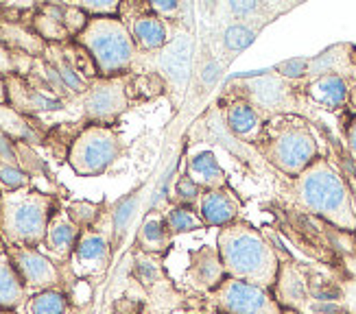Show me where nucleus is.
I'll return each instance as SVG.
<instances>
[{"label": "nucleus", "mask_w": 356, "mask_h": 314, "mask_svg": "<svg viewBox=\"0 0 356 314\" xmlns=\"http://www.w3.org/2000/svg\"><path fill=\"white\" fill-rule=\"evenodd\" d=\"M291 206L302 214L356 233V199L348 179L328 157H319L300 177L291 179Z\"/></svg>", "instance_id": "obj_1"}, {"label": "nucleus", "mask_w": 356, "mask_h": 314, "mask_svg": "<svg viewBox=\"0 0 356 314\" xmlns=\"http://www.w3.org/2000/svg\"><path fill=\"white\" fill-rule=\"evenodd\" d=\"M216 251L227 277L273 290L280 273V254L260 229L247 221H234L219 229Z\"/></svg>", "instance_id": "obj_2"}, {"label": "nucleus", "mask_w": 356, "mask_h": 314, "mask_svg": "<svg viewBox=\"0 0 356 314\" xmlns=\"http://www.w3.org/2000/svg\"><path fill=\"white\" fill-rule=\"evenodd\" d=\"M256 147L275 170H280L284 177L291 179L300 177L321 157L311 122L300 114L269 118Z\"/></svg>", "instance_id": "obj_3"}, {"label": "nucleus", "mask_w": 356, "mask_h": 314, "mask_svg": "<svg viewBox=\"0 0 356 314\" xmlns=\"http://www.w3.org/2000/svg\"><path fill=\"white\" fill-rule=\"evenodd\" d=\"M57 201L38 190H15L0 197V238L7 247H42Z\"/></svg>", "instance_id": "obj_4"}, {"label": "nucleus", "mask_w": 356, "mask_h": 314, "mask_svg": "<svg viewBox=\"0 0 356 314\" xmlns=\"http://www.w3.org/2000/svg\"><path fill=\"white\" fill-rule=\"evenodd\" d=\"M74 40L92 57L103 78L125 76L138 57V46L120 15H92Z\"/></svg>", "instance_id": "obj_5"}, {"label": "nucleus", "mask_w": 356, "mask_h": 314, "mask_svg": "<svg viewBox=\"0 0 356 314\" xmlns=\"http://www.w3.org/2000/svg\"><path fill=\"white\" fill-rule=\"evenodd\" d=\"M122 138L110 124H88L70 142L66 162L79 177H99L122 155Z\"/></svg>", "instance_id": "obj_6"}, {"label": "nucleus", "mask_w": 356, "mask_h": 314, "mask_svg": "<svg viewBox=\"0 0 356 314\" xmlns=\"http://www.w3.org/2000/svg\"><path fill=\"white\" fill-rule=\"evenodd\" d=\"M206 299L219 314H286L273 290L234 277H225Z\"/></svg>", "instance_id": "obj_7"}, {"label": "nucleus", "mask_w": 356, "mask_h": 314, "mask_svg": "<svg viewBox=\"0 0 356 314\" xmlns=\"http://www.w3.org/2000/svg\"><path fill=\"white\" fill-rule=\"evenodd\" d=\"M83 118L90 124H110L129 109V90L125 76L95 78L81 99Z\"/></svg>", "instance_id": "obj_8"}, {"label": "nucleus", "mask_w": 356, "mask_h": 314, "mask_svg": "<svg viewBox=\"0 0 356 314\" xmlns=\"http://www.w3.org/2000/svg\"><path fill=\"white\" fill-rule=\"evenodd\" d=\"M243 97L250 101L267 120L282 114H298L296 107L300 103L298 92L293 90L284 76L262 74L243 81Z\"/></svg>", "instance_id": "obj_9"}, {"label": "nucleus", "mask_w": 356, "mask_h": 314, "mask_svg": "<svg viewBox=\"0 0 356 314\" xmlns=\"http://www.w3.org/2000/svg\"><path fill=\"white\" fill-rule=\"evenodd\" d=\"M7 254L31 295L59 288L61 269L51 260V256L42 254L35 247H7Z\"/></svg>", "instance_id": "obj_10"}, {"label": "nucleus", "mask_w": 356, "mask_h": 314, "mask_svg": "<svg viewBox=\"0 0 356 314\" xmlns=\"http://www.w3.org/2000/svg\"><path fill=\"white\" fill-rule=\"evenodd\" d=\"M112 260V242L99 229H81L79 240L70 256V269L79 279L99 277L107 271Z\"/></svg>", "instance_id": "obj_11"}, {"label": "nucleus", "mask_w": 356, "mask_h": 314, "mask_svg": "<svg viewBox=\"0 0 356 314\" xmlns=\"http://www.w3.org/2000/svg\"><path fill=\"white\" fill-rule=\"evenodd\" d=\"M5 85H7V103L15 112H20L24 116L40 114V112H57V109L64 107V101H61L55 92L31 85L20 74L7 76Z\"/></svg>", "instance_id": "obj_12"}, {"label": "nucleus", "mask_w": 356, "mask_h": 314, "mask_svg": "<svg viewBox=\"0 0 356 314\" xmlns=\"http://www.w3.org/2000/svg\"><path fill=\"white\" fill-rule=\"evenodd\" d=\"M129 9V20H125L129 33L140 51H162L168 44V26L166 20L153 13L149 3L147 5H122Z\"/></svg>", "instance_id": "obj_13"}, {"label": "nucleus", "mask_w": 356, "mask_h": 314, "mask_svg": "<svg viewBox=\"0 0 356 314\" xmlns=\"http://www.w3.org/2000/svg\"><path fill=\"white\" fill-rule=\"evenodd\" d=\"M225 269L216 247H199L188 251V266L184 271V279L197 292H212L225 279Z\"/></svg>", "instance_id": "obj_14"}, {"label": "nucleus", "mask_w": 356, "mask_h": 314, "mask_svg": "<svg viewBox=\"0 0 356 314\" xmlns=\"http://www.w3.org/2000/svg\"><path fill=\"white\" fill-rule=\"evenodd\" d=\"M302 94L308 103H313L328 112H337L350 105V83L346 74L339 72H323L308 78L302 88Z\"/></svg>", "instance_id": "obj_15"}, {"label": "nucleus", "mask_w": 356, "mask_h": 314, "mask_svg": "<svg viewBox=\"0 0 356 314\" xmlns=\"http://www.w3.org/2000/svg\"><path fill=\"white\" fill-rule=\"evenodd\" d=\"M197 214L206 227H227L234 221H238L241 203L236 195L229 188H219V190H204L197 203Z\"/></svg>", "instance_id": "obj_16"}, {"label": "nucleus", "mask_w": 356, "mask_h": 314, "mask_svg": "<svg viewBox=\"0 0 356 314\" xmlns=\"http://www.w3.org/2000/svg\"><path fill=\"white\" fill-rule=\"evenodd\" d=\"M225 124L236 138L256 144L267 124V118L262 116L243 94H238V97L229 99L225 103Z\"/></svg>", "instance_id": "obj_17"}, {"label": "nucleus", "mask_w": 356, "mask_h": 314, "mask_svg": "<svg viewBox=\"0 0 356 314\" xmlns=\"http://www.w3.org/2000/svg\"><path fill=\"white\" fill-rule=\"evenodd\" d=\"M191 53H193V38L191 33H186V31L168 40V44L162 49V55L158 59L160 72L166 76V81L173 83L175 88H181L186 78H188Z\"/></svg>", "instance_id": "obj_18"}, {"label": "nucleus", "mask_w": 356, "mask_h": 314, "mask_svg": "<svg viewBox=\"0 0 356 314\" xmlns=\"http://www.w3.org/2000/svg\"><path fill=\"white\" fill-rule=\"evenodd\" d=\"M79 236L81 229L72 223V218L66 214V210H57L51 218L49 229H46V238L42 247L46 249V256L68 262Z\"/></svg>", "instance_id": "obj_19"}, {"label": "nucleus", "mask_w": 356, "mask_h": 314, "mask_svg": "<svg viewBox=\"0 0 356 314\" xmlns=\"http://www.w3.org/2000/svg\"><path fill=\"white\" fill-rule=\"evenodd\" d=\"M171 245H173V233L164 221V214L147 216L136 233V249L140 251V254L162 258L168 254Z\"/></svg>", "instance_id": "obj_20"}, {"label": "nucleus", "mask_w": 356, "mask_h": 314, "mask_svg": "<svg viewBox=\"0 0 356 314\" xmlns=\"http://www.w3.org/2000/svg\"><path fill=\"white\" fill-rule=\"evenodd\" d=\"M186 175H188L201 190H219V188H227V175L212 151H201V153L193 155L188 164H186Z\"/></svg>", "instance_id": "obj_21"}, {"label": "nucleus", "mask_w": 356, "mask_h": 314, "mask_svg": "<svg viewBox=\"0 0 356 314\" xmlns=\"http://www.w3.org/2000/svg\"><path fill=\"white\" fill-rule=\"evenodd\" d=\"M29 299V290L5 251H0V310H18Z\"/></svg>", "instance_id": "obj_22"}, {"label": "nucleus", "mask_w": 356, "mask_h": 314, "mask_svg": "<svg viewBox=\"0 0 356 314\" xmlns=\"http://www.w3.org/2000/svg\"><path fill=\"white\" fill-rule=\"evenodd\" d=\"M0 133H5L9 140H15V142H31V144L40 142V138L35 129L29 124L26 116L15 112L7 103L0 105Z\"/></svg>", "instance_id": "obj_23"}, {"label": "nucleus", "mask_w": 356, "mask_h": 314, "mask_svg": "<svg viewBox=\"0 0 356 314\" xmlns=\"http://www.w3.org/2000/svg\"><path fill=\"white\" fill-rule=\"evenodd\" d=\"M26 314H70V297L61 288H51L29 295Z\"/></svg>", "instance_id": "obj_24"}, {"label": "nucleus", "mask_w": 356, "mask_h": 314, "mask_svg": "<svg viewBox=\"0 0 356 314\" xmlns=\"http://www.w3.org/2000/svg\"><path fill=\"white\" fill-rule=\"evenodd\" d=\"M35 31L42 40L49 42H61L70 38L68 28L64 24V5H46L42 7V13L35 15Z\"/></svg>", "instance_id": "obj_25"}, {"label": "nucleus", "mask_w": 356, "mask_h": 314, "mask_svg": "<svg viewBox=\"0 0 356 314\" xmlns=\"http://www.w3.org/2000/svg\"><path fill=\"white\" fill-rule=\"evenodd\" d=\"M164 221H166V225H168V229H171L173 236L206 229V223L201 221V216L197 214V210H193L188 206H179V203L164 212Z\"/></svg>", "instance_id": "obj_26"}, {"label": "nucleus", "mask_w": 356, "mask_h": 314, "mask_svg": "<svg viewBox=\"0 0 356 314\" xmlns=\"http://www.w3.org/2000/svg\"><path fill=\"white\" fill-rule=\"evenodd\" d=\"M66 214L79 229H92L101 216V206L90 201H72L66 206Z\"/></svg>", "instance_id": "obj_27"}, {"label": "nucleus", "mask_w": 356, "mask_h": 314, "mask_svg": "<svg viewBox=\"0 0 356 314\" xmlns=\"http://www.w3.org/2000/svg\"><path fill=\"white\" fill-rule=\"evenodd\" d=\"M53 66L57 68V72L61 76V81H64L66 90H70L74 94H86L88 92V88H90L92 81H88V78L79 70H76L64 55H59V59L53 61Z\"/></svg>", "instance_id": "obj_28"}, {"label": "nucleus", "mask_w": 356, "mask_h": 314, "mask_svg": "<svg viewBox=\"0 0 356 314\" xmlns=\"http://www.w3.org/2000/svg\"><path fill=\"white\" fill-rule=\"evenodd\" d=\"M0 185L5 188V192L24 190L29 185V175L20 166H13L0 160Z\"/></svg>", "instance_id": "obj_29"}, {"label": "nucleus", "mask_w": 356, "mask_h": 314, "mask_svg": "<svg viewBox=\"0 0 356 314\" xmlns=\"http://www.w3.org/2000/svg\"><path fill=\"white\" fill-rule=\"evenodd\" d=\"M201 188L186 175H184L177 179V183H175V195H177V201H179V206H188V208H197V203H199V197H201Z\"/></svg>", "instance_id": "obj_30"}, {"label": "nucleus", "mask_w": 356, "mask_h": 314, "mask_svg": "<svg viewBox=\"0 0 356 314\" xmlns=\"http://www.w3.org/2000/svg\"><path fill=\"white\" fill-rule=\"evenodd\" d=\"M339 308L343 314H356V279L341 277L339 281Z\"/></svg>", "instance_id": "obj_31"}, {"label": "nucleus", "mask_w": 356, "mask_h": 314, "mask_svg": "<svg viewBox=\"0 0 356 314\" xmlns=\"http://www.w3.org/2000/svg\"><path fill=\"white\" fill-rule=\"evenodd\" d=\"M26 53H18L13 55V51L9 49L7 44L0 42V76H11V74H20L22 68H20V59L24 57Z\"/></svg>", "instance_id": "obj_32"}, {"label": "nucleus", "mask_w": 356, "mask_h": 314, "mask_svg": "<svg viewBox=\"0 0 356 314\" xmlns=\"http://www.w3.org/2000/svg\"><path fill=\"white\" fill-rule=\"evenodd\" d=\"M81 11H86L90 18L92 15H118L120 13V3L114 0H83V3H74Z\"/></svg>", "instance_id": "obj_33"}, {"label": "nucleus", "mask_w": 356, "mask_h": 314, "mask_svg": "<svg viewBox=\"0 0 356 314\" xmlns=\"http://www.w3.org/2000/svg\"><path fill=\"white\" fill-rule=\"evenodd\" d=\"M250 42H252V33H250V31H245L243 26H232V28H227V33H225L227 49L238 51V49H243V46L250 44Z\"/></svg>", "instance_id": "obj_34"}, {"label": "nucleus", "mask_w": 356, "mask_h": 314, "mask_svg": "<svg viewBox=\"0 0 356 314\" xmlns=\"http://www.w3.org/2000/svg\"><path fill=\"white\" fill-rule=\"evenodd\" d=\"M149 7L153 13H158L164 20L173 18V15L181 9V5L177 3V0H153V3H149Z\"/></svg>", "instance_id": "obj_35"}, {"label": "nucleus", "mask_w": 356, "mask_h": 314, "mask_svg": "<svg viewBox=\"0 0 356 314\" xmlns=\"http://www.w3.org/2000/svg\"><path fill=\"white\" fill-rule=\"evenodd\" d=\"M134 203H136V195L129 197V199H125V201H122L120 206L116 208V212H114V227H116L118 231H122V227L127 225V218L131 216Z\"/></svg>", "instance_id": "obj_36"}, {"label": "nucleus", "mask_w": 356, "mask_h": 314, "mask_svg": "<svg viewBox=\"0 0 356 314\" xmlns=\"http://www.w3.org/2000/svg\"><path fill=\"white\" fill-rule=\"evenodd\" d=\"M346 144L350 149L352 160L356 162V116H352L346 124Z\"/></svg>", "instance_id": "obj_37"}, {"label": "nucleus", "mask_w": 356, "mask_h": 314, "mask_svg": "<svg viewBox=\"0 0 356 314\" xmlns=\"http://www.w3.org/2000/svg\"><path fill=\"white\" fill-rule=\"evenodd\" d=\"M232 9L236 13H250V11H256L258 5L256 3H232Z\"/></svg>", "instance_id": "obj_38"}, {"label": "nucleus", "mask_w": 356, "mask_h": 314, "mask_svg": "<svg viewBox=\"0 0 356 314\" xmlns=\"http://www.w3.org/2000/svg\"><path fill=\"white\" fill-rule=\"evenodd\" d=\"M350 74H352V78H348V83H350V101H352L356 94V64L350 66Z\"/></svg>", "instance_id": "obj_39"}]
</instances>
